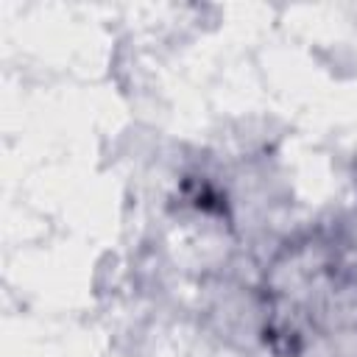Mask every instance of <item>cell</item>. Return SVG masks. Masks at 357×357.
<instances>
[{
  "mask_svg": "<svg viewBox=\"0 0 357 357\" xmlns=\"http://www.w3.org/2000/svg\"><path fill=\"white\" fill-rule=\"evenodd\" d=\"M337 273V243L324 234H307L282 245L262 265V290L273 304L307 310L310 301Z\"/></svg>",
  "mask_w": 357,
  "mask_h": 357,
  "instance_id": "6da1fadb",
  "label": "cell"
},
{
  "mask_svg": "<svg viewBox=\"0 0 357 357\" xmlns=\"http://www.w3.org/2000/svg\"><path fill=\"white\" fill-rule=\"evenodd\" d=\"M204 312L209 329L229 346L257 349L271 340L273 301L259 282L234 273L215 276L204 298Z\"/></svg>",
  "mask_w": 357,
  "mask_h": 357,
  "instance_id": "7a4b0ae2",
  "label": "cell"
},
{
  "mask_svg": "<svg viewBox=\"0 0 357 357\" xmlns=\"http://www.w3.org/2000/svg\"><path fill=\"white\" fill-rule=\"evenodd\" d=\"M312 332L351 329L357 326V279L335 273L329 284L304 310Z\"/></svg>",
  "mask_w": 357,
  "mask_h": 357,
  "instance_id": "3957f363",
  "label": "cell"
},
{
  "mask_svg": "<svg viewBox=\"0 0 357 357\" xmlns=\"http://www.w3.org/2000/svg\"><path fill=\"white\" fill-rule=\"evenodd\" d=\"M293 357H357V326L310 332Z\"/></svg>",
  "mask_w": 357,
  "mask_h": 357,
  "instance_id": "277c9868",
  "label": "cell"
},
{
  "mask_svg": "<svg viewBox=\"0 0 357 357\" xmlns=\"http://www.w3.org/2000/svg\"><path fill=\"white\" fill-rule=\"evenodd\" d=\"M337 248L349 251V254H357V206H351L349 212H343L337 218V226H335V237Z\"/></svg>",
  "mask_w": 357,
  "mask_h": 357,
  "instance_id": "5b68a950",
  "label": "cell"
}]
</instances>
